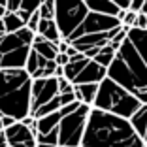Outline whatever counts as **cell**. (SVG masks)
<instances>
[{
	"mask_svg": "<svg viewBox=\"0 0 147 147\" xmlns=\"http://www.w3.org/2000/svg\"><path fill=\"white\" fill-rule=\"evenodd\" d=\"M115 53H117V49H113L111 45H104V47H100L98 49V53H96V57L92 59V61L96 62V64H100L102 68H106L108 70V66L113 62V59H115Z\"/></svg>",
	"mask_w": 147,
	"mask_h": 147,
	"instance_id": "cell-16",
	"label": "cell"
},
{
	"mask_svg": "<svg viewBox=\"0 0 147 147\" xmlns=\"http://www.w3.org/2000/svg\"><path fill=\"white\" fill-rule=\"evenodd\" d=\"M2 132L6 138V145L9 147H36V134L19 121L4 128Z\"/></svg>",
	"mask_w": 147,
	"mask_h": 147,
	"instance_id": "cell-10",
	"label": "cell"
},
{
	"mask_svg": "<svg viewBox=\"0 0 147 147\" xmlns=\"http://www.w3.org/2000/svg\"><path fill=\"white\" fill-rule=\"evenodd\" d=\"M55 64L57 66H66L68 64V57H66L64 53H59V55L55 57Z\"/></svg>",
	"mask_w": 147,
	"mask_h": 147,
	"instance_id": "cell-29",
	"label": "cell"
},
{
	"mask_svg": "<svg viewBox=\"0 0 147 147\" xmlns=\"http://www.w3.org/2000/svg\"><path fill=\"white\" fill-rule=\"evenodd\" d=\"M0 64H2V55H0Z\"/></svg>",
	"mask_w": 147,
	"mask_h": 147,
	"instance_id": "cell-36",
	"label": "cell"
},
{
	"mask_svg": "<svg viewBox=\"0 0 147 147\" xmlns=\"http://www.w3.org/2000/svg\"><path fill=\"white\" fill-rule=\"evenodd\" d=\"M117 26H123L121 21L117 17H109V15H102V13H92L89 11L87 17L83 19V23L76 28L72 36L68 38V43L76 38H81V36H87V34H100V32H108V30H113Z\"/></svg>",
	"mask_w": 147,
	"mask_h": 147,
	"instance_id": "cell-8",
	"label": "cell"
},
{
	"mask_svg": "<svg viewBox=\"0 0 147 147\" xmlns=\"http://www.w3.org/2000/svg\"><path fill=\"white\" fill-rule=\"evenodd\" d=\"M6 4H8V0H0V6H4V8H6Z\"/></svg>",
	"mask_w": 147,
	"mask_h": 147,
	"instance_id": "cell-34",
	"label": "cell"
},
{
	"mask_svg": "<svg viewBox=\"0 0 147 147\" xmlns=\"http://www.w3.org/2000/svg\"><path fill=\"white\" fill-rule=\"evenodd\" d=\"M6 147H9V145H6Z\"/></svg>",
	"mask_w": 147,
	"mask_h": 147,
	"instance_id": "cell-38",
	"label": "cell"
},
{
	"mask_svg": "<svg viewBox=\"0 0 147 147\" xmlns=\"http://www.w3.org/2000/svg\"><path fill=\"white\" fill-rule=\"evenodd\" d=\"M81 147H145L128 119L91 108L87 117Z\"/></svg>",
	"mask_w": 147,
	"mask_h": 147,
	"instance_id": "cell-2",
	"label": "cell"
},
{
	"mask_svg": "<svg viewBox=\"0 0 147 147\" xmlns=\"http://www.w3.org/2000/svg\"><path fill=\"white\" fill-rule=\"evenodd\" d=\"M108 78L134 94L142 106H147V30H126L125 42L108 66Z\"/></svg>",
	"mask_w": 147,
	"mask_h": 147,
	"instance_id": "cell-1",
	"label": "cell"
},
{
	"mask_svg": "<svg viewBox=\"0 0 147 147\" xmlns=\"http://www.w3.org/2000/svg\"><path fill=\"white\" fill-rule=\"evenodd\" d=\"M59 94L57 78H45V79H32L30 85V115L40 109L43 104L51 102Z\"/></svg>",
	"mask_w": 147,
	"mask_h": 147,
	"instance_id": "cell-9",
	"label": "cell"
},
{
	"mask_svg": "<svg viewBox=\"0 0 147 147\" xmlns=\"http://www.w3.org/2000/svg\"><path fill=\"white\" fill-rule=\"evenodd\" d=\"M2 23H4V28H6V34H13V32L21 30L25 23L19 19L17 13H11V11H6V15L2 17Z\"/></svg>",
	"mask_w": 147,
	"mask_h": 147,
	"instance_id": "cell-18",
	"label": "cell"
},
{
	"mask_svg": "<svg viewBox=\"0 0 147 147\" xmlns=\"http://www.w3.org/2000/svg\"><path fill=\"white\" fill-rule=\"evenodd\" d=\"M36 70H38V55H36V51H32V49H30V53H28V57H26L25 72L32 78V76L36 74Z\"/></svg>",
	"mask_w": 147,
	"mask_h": 147,
	"instance_id": "cell-21",
	"label": "cell"
},
{
	"mask_svg": "<svg viewBox=\"0 0 147 147\" xmlns=\"http://www.w3.org/2000/svg\"><path fill=\"white\" fill-rule=\"evenodd\" d=\"M140 106L142 104L136 100L134 94H130L126 89H123L121 85H117L109 78L102 79L98 83V92H96V98L92 102V108L94 109L111 113V115H117V117H123V119H130Z\"/></svg>",
	"mask_w": 147,
	"mask_h": 147,
	"instance_id": "cell-4",
	"label": "cell"
},
{
	"mask_svg": "<svg viewBox=\"0 0 147 147\" xmlns=\"http://www.w3.org/2000/svg\"><path fill=\"white\" fill-rule=\"evenodd\" d=\"M61 119H62L61 111L49 113V115H45V117L36 119V136L38 134H47V132L55 130L57 126H59V123H61Z\"/></svg>",
	"mask_w": 147,
	"mask_h": 147,
	"instance_id": "cell-15",
	"label": "cell"
},
{
	"mask_svg": "<svg viewBox=\"0 0 147 147\" xmlns=\"http://www.w3.org/2000/svg\"><path fill=\"white\" fill-rule=\"evenodd\" d=\"M40 19H53L55 17V0H43L38 8Z\"/></svg>",
	"mask_w": 147,
	"mask_h": 147,
	"instance_id": "cell-19",
	"label": "cell"
},
{
	"mask_svg": "<svg viewBox=\"0 0 147 147\" xmlns=\"http://www.w3.org/2000/svg\"><path fill=\"white\" fill-rule=\"evenodd\" d=\"M111 2L119 9H128V6H130V0H111Z\"/></svg>",
	"mask_w": 147,
	"mask_h": 147,
	"instance_id": "cell-30",
	"label": "cell"
},
{
	"mask_svg": "<svg viewBox=\"0 0 147 147\" xmlns=\"http://www.w3.org/2000/svg\"><path fill=\"white\" fill-rule=\"evenodd\" d=\"M87 13L89 9L83 0H55V17L53 19L61 32V40L68 42V38L87 17Z\"/></svg>",
	"mask_w": 147,
	"mask_h": 147,
	"instance_id": "cell-5",
	"label": "cell"
},
{
	"mask_svg": "<svg viewBox=\"0 0 147 147\" xmlns=\"http://www.w3.org/2000/svg\"><path fill=\"white\" fill-rule=\"evenodd\" d=\"M36 34H40L43 40H47L51 43H59L61 42V32L55 25V19H40Z\"/></svg>",
	"mask_w": 147,
	"mask_h": 147,
	"instance_id": "cell-12",
	"label": "cell"
},
{
	"mask_svg": "<svg viewBox=\"0 0 147 147\" xmlns=\"http://www.w3.org/2000/svg\"><path fill=\"white\" fill-rule=\"evenodd\" d=\"M43 0H21V6H19V9L25 13H28V15H32L34 11H38V8L42 6Z\"/></svg>",
	"mask_w": 147,
	"mask_h": 147,
	"instance_id": "cell-22",
	"label": "cell"
},
{
	"mask_svg": "<svg viewBox=\"0 0 147 147\" xmlns=\"http://www.w3.org/2000/svg\"><path fill=\"white\" fill-rule=\"evenodd\" d=\"M130 126L142 140H145L147 136V106H140L134 111V115L128 119Z\"/></svg>",
	"mask_w": 147,
	"mask_h": 147,
	"instance_id": "cell-14",
	"label": "cell"
},
{
	"mask_svg": "<svg viewBox=\"0 0 147 147\" xmlns=\"http://www.w3.org/2000/svg\"><path fill=\"white\" fill-rule=\"evenodd\" d=\"M57 87H59V94H66V92H74V85L66 81L64 78H57Z\"/></svg>",
	"mask_w": 147,
	"mask_h": 147,
	"instance_id": "cell-23",
	"label": "cell"
},
{
	"mask_svg": "<svg viewBox=\"0 0 147 147\" xmlns=\"http://www.w3.org/2000/svg\"><path fill=\"white\" fill-rule=\"evenodd\" d=\"M19 6H21V0H8V4H6V11L15 13L19 9Z\"/></svg>",
	"mask_w": 147,
	"mask_h": 147,
	"instance_id": "cell-27",
	"label": "cell"
},
{
	"mask_svg": "<svg viewBox=\"0 0 147 147\" xmlns=\"http://www.w3.org/2000/svg\"><path fill=\"white\" fill-rule=\"evenodd\" d=\"M13 123H17V121H13L11 117H6V115H0V126H2V130L8 128V126H11Z\"/></svg>",
	"mask_w": 147,
	"mask_h": 147,
	"instance_id": "cell-28",
	"label": "cell"
},
{
	"mask_svg": "<svg viewBox=\"0 0 147 147\" xmlns=\"http://www.w3.org/2000/svg\"><path fill=\"white\" fill-rule=\"evenodd\" d=\"M32 79L25 70H0V115L23 121L30 115Z\"/></svg>",
	"mask_w": 147,
	"mask_h": 147,
	"instance_id": "cell-3",
	"label": "cell"
},
{
	"mask_svg": "<svg viewBox=\"0 0 147 147\" xmlns=\"http://www.w3.org/2000/svg\"><path fill=\"white\" fill-rule=\"evenodd\" d=\"M4 15H6V8H4V6H0V19L4 17Z\"/></svg>",
	"mask_w": 147,
	"mask_h": 147,
	"instance_id": "cell-32",
	"label": "cell"
},
{
	"mask_svg": "<svg viewBox=\"0 0 147 147\" xmlns=\"http://www.w3.org/2000/svg\"><path fill=\"white\" fill-rule=\"evenodd\" d=\"M140 13H145V15H147V0L143 2V8H142V11H140Z\"/></svg>",
	"mask_w": 147,
	"mask_h": 147,
	"instance_id": "cell-33",
	"label": "cell"
},
{
	"mask_svg": "<svg viewBox=\"0 0 147 147\" xmlns=\"http://www.w3.org/2000/svg\"><path fill=\"white\" fill-rule=\"evenodd\" d=\"M38 23H40V13L38 11H34V13H32V15H30V19H28V21H26V28H28V30H30V32H34V34H36V28H38Z\"/></svg>",
	"mask_w": 147,
	"mask_h": 147,
	"instance_id": "cell-24",
	"label": "cell"
},
{
	"mask_svg": "<svg viewBox=\"0 0 147 147\" xmlns=\"http://www.w3.org/2000/svg\"><path fill=\"white\" fill-rule=\"evenodd\" d=\"M0 147H6V138H4V132L0 130Z\"/></svg>",
	"mask_w": 147,
	"mask_h": 147,
	"instance_id": "cell-31",
	"label": "cell"
},
{
	"mask_svg": "<svg viewBox=\"0 0 147 147\" xmlns=\"http://www.w3.org/2000/svg\"><path fill=\"white\" fill-rule=\"evenodd\" d=\"M91 108L85 104H79L76 111L70 115H64L57 126L59 130V147H81L83 132H85L87 117H89Z\"/></svg>",
	"mask_w": 147,
	"mask_h": 147,
	"instance_id": "cell-6",
	"label": "cell"
},
{
	"mask_svg": "<svg viewBox=\"0 0 147 147\" xmlns=\"http://www.w3.org/2000/svg\"><path fill=\"white\" fill-rule=\"evenodd\" d=\"M62 78L72 85H85V83H100L108 78V70L96 64L91 59L81 61H68V64L62 66Z\"/></svg>",
	"mask_w": 147,
	"mask_h": 147,
	"instance_id": "cell-7",
	"label": "cell"
},
{
	"mask_svg": "<svg viewBox=\"0 0 147 147\" xmlns=\"http://www.w3.org/2000/svg\"><path fill=\"white\" fill-rule=\"evenodd\" d=\"M25 43L21 42V38H19L15 32L13 34H6L4 38L0 40V55H4V53H9V51H13V49H19V47H23ZM28 47V45H26Z\"/></svg>",
	"mask_w": 147,
	"mask_h": 147,
	"instance_id": "cell-17",
	"label": "cell"
},
{
	"mask_svg": "<svg viewBox=\"0 0 147 147\" xmlns=\"http://www.w3.org/2000/svg\"><path fill=\"white\" fill-rule=\"evenodd\" d=\"M143 143H145V147H147V136H145V140H143Z\"/></svg>",
	"mask_w": 147,
	"mask_h": 147,
	"instance_id": "cell-35",
	"label": "cell"
},
{
	"mask_svg": "<svg viewBox=\"0 0 147 147\" xmlns=\"http://www.w3.org/2000/svg\"><path fill=\"white\" fill-rule=\"evenodd\" d=\"M87 9L92 13H102V15H109V17H117L119 8L113 4L111 0H83Z\"/></svg>",
	"mask_w": 147,
	"mask_h": 147,
	"instance_id": "cell-13",
	"label": "cell"
},
{
	"mask_svg": "<svg viewBox=\"0 0 147 147\" xmlns=\"http://www.w3.org/2000/svg\"><path fill=\"white\" fill-rule=\"evenodd\" d=\"M36 143H45V145H55L59 147V130H51L47 134H38L36 136Z\"/></svg>",
	"mask_w": 147,
	"mask_h": 147,
	"instance_id": "cell-20",
	"label": "cell"
},
{
	"mask_svg": "<svg viewBox=\"0 0 147 147\" xmlns=\"http://www.w3.org/2000/svg\"><path fill=\"white\" fill-rule=\"evenodd\" d=\"M0 130H2V126H0Z\"/></svg>",
	"mask_w": 147,
	"mask_h": 147,
	"instance_id": "cell-37",
	"label": "cell"
},
{
	"mask_svg": "<svg viewBox=\"0 0 147 147\" xmlns=\"http://www.w3.org/2000/svg\"><path fill=\"white\" fill-rule=\"evenodd\" d=\"M134 28H142V30L147 28V15H145V13H138V15H136Z\"/></svg>",
	"mask_w": 147,
	"mask_h": 147,
	"instance_id": "cell-25",
	"label": "cell"
},
{
	"mask_svg": "<svg viewBox=\"0 0 147 147\" xmlns=\"http://www.w3.org/2000/svg\"><path fill=\"white\" fill-rule=\"evenodd\" d=\"M143 2H145V0H130L128 11H132V13H140V11H142V8H143Z\"/></svg>",
	"mask_w": 147,
	"mask_h": 147,
	"instance_id": "cell-26",
	"label": "cell"
},
{
	"mask_svg": "<svg viewBox=\"0 0 147 147\" xmlns=\"http://www.w3.org/2000/svg\"><path fill=\"white\" fill-rule=\"evenodd\" d=\"M98 92V83H85V85H74V96L79 104L92 108V102Z\"/></svg>",
	"mask_w": 147,
	"mask_h": 147,
	"instance_id": "cell-11",
	"label": "cell"
}]
</instances>
